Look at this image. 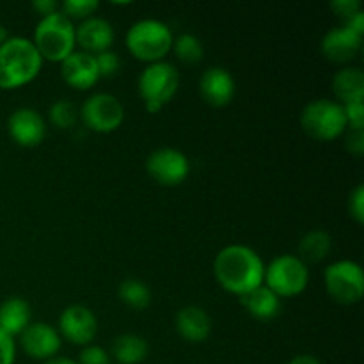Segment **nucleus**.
I'll list each match as a JSON object with an SVG mask.
<instances>
[{"label":"nucleus","mask_w":364,"mask_h":364,"mask_svg":"<svg viewBox=\"0 0 364 364\" xmlns=\"http://www.w3.org/2000/svg\"><path fill=\"white\" fill-rule=\"evenodd\" d=\"M213 272L217 283L224 290L242 297L262 287L265 279V263L255 249L235 244L224 247L215 256Z\"/></svg>","instance_id":"nucleus-1"},{"label":"nucleus","mask_w":364,"mask_h":364,"mask_svg":"<svg viewBox=\"0 0 364 364\" xmlns=\"http://www.w3.org/2000/svg\"><path fill=\"white\" fill-rule=\"evenodd\" d=\"M43 59L27 38H9L0 46V89L11 91L28 84L39 75Z\"/></svg>","instance_id":"nucleus-2"},{"label":"nucleus","mask_w":364,"mask_h":364,"mask_svg":"<svg viewBox=\"0 0 364 364\" xmlns=\"http://www.w3.org/2000/svg\"><path fill=\"white\" fill-rule=\"evenodd\" d=\"M34 46L43 60L63 63L75 52V25L60 11L43 16L34 31Z\"/></svg>","instance_id":"nucleus-3"},{"label":"nucleus","mask_w":364,"mask_h":364,"mask_svg":"<svg viewBox=\"0 0 364 364\" xmlns=\"http://www.w3.org/2000/svg\"><path fill=\"white\" fill-rule=\"evenodd\" d=\"M173 41L171 28L164 21L151 18L135 21L127 32V48L132 55L149 64L162 60L173 46Z\"/></svg>","instance_id":"nucleus-4"},{"label":"nucleus","mask_w":364,"mask_h":364,"mask_svg":"<svg viewBox=\"0 0 364 364\" xmlns=\"http://www.w3.org/2000/svg\"><path fill=\"white\" fill-rule=\"evenodd\" d=\"M301 127L315 141L329 142L345 134L348 123L341 103L333 100H315L302 109Z\"/></svg>","instance_id":"nucleus-5"},{"label":"nucleus","mask_w":364,"mask_h":364,"mask_svg":"<svg viewBox=\"0 0 364 364\" xmlns=\"http://www.w3.org/2000/svg\"><path fill=\"white\" fill-rule=\"evenodd\" d=\"M180 87V75L173 64L159 60L142 70L139 77V95L144 100L146 110L156 114L174 98Z\"/></svg>","instance_id":"nucleus-6"},{"label":"nucleus","mask_w":364,"mask_h":364,"mask_svg":"<svg viewBox=\"0 0 364 364\" xmlns=\"http://www.w3.org/2000/svg\"><path fill=\"white\" fill-rule=\"evenodd\" d=\"M265 287L277 297H295L308 288V265L299 256L281 255L265 267Z\"/></svg>","instance_id":"nucleus-7"},{"label":"nucleus","mask_w":364,"mask_h":364,"mask_svg":"<svg viewBox=\"0 0 364 364\" xmlns=\"http://www.w3.org/2000/svg\"><path fill=\"white\" fill-rule=\"evenodd\" d=\"M326 290L334 302L343 306L358 304L364 295V274L359 263L341 259L326 269Z\"/></svg>","instance_id":"nucleus-8"},{"label":"nucleus","mask_w":364,"mask_h":364,"mask_svg":"<svg viewBox=\"0 0 364 364\" xmlns=\"http://www.w3.org/2000/svg\"><path fill=\"white\" fill-rule=\"evenodd\" d=\"M124 119L123 103L109 92H96L85 100L82 107V121L85 127L98 134L117 130Z\"/></svg>","instance_id":"nucleus-9"},{"label":"nucleus","mask_w":364,"mask_h":364,"mask_svg":"<svg viewBox=\"0 0 364 364\" xmlns=\"http://www.w3.org/2000/svg\"><path fill=\"white\" fill-rule=\"evenodd\" d=\"M146 171L160 185L176 187L183 183L191 171L188 159L174 148H160L146 160Z\"/></svg>","instance_id":"nucleus-10"},{"label":"nucleus","mask_w":364,"mask_h":364,"mask_svg":"<svg viewBox=\"0 0 364 364\" xmlns=\"http://www.w3.org/2000/svg\"><path fill=\"white\" fill-rule=\"evenodd\" d=\"M59 331L70 343L87 347L98 333V320L85 306H70L59 316Z\"/></svg>","instance_id":"nucleus-11"},{"label":"nucleus","mask_w":364,"mask_h":364,"mask_svg":"<svg viewBox=\"0 0 364 364\" xmlns=\"http://www.w3.org/2000/svg\"><path fill=\"white\" fill-rule=\"evenodd\" d=\"M7 130H9L11 139L16 142L18 146L23 148H34V146L41 144L46 134V124L39 112L28 107H21L16 109L9 116L7 121Z\"/></svg>","instance_id":"nucleus-12"},{"label":"nucleus","mask_w":364,"mask_h":364,"mask_svg":"<svg viewBox=\"0 0 364 364\" xmlns=\"http://www.w3.org/2000/svg\"><path fill=\"white\" fill-rule=\"evenodd\" d=\"M20 343L25 354L32 359H48L55 358L60 348V336L52 326L45 322L28 323L27 329L20 334Z\"/></svg>","instance_id":"nucleus-13"},{"label":"nucleus","mask_w":364,"mask_h":364,"mask_svg":"<svg viewBox=\"0 0 364 364\" xmlns=\"http://www.w3.org/2000/svg\"><path fill=\"white\" fill-rule=\"evenodd\" d=\"M60 77L70 87L87 91L98 82L100 73L95 55L85 52H73L60 63Z\"/></svg>","instance_id":"nucleus-14"},{"label":"nucleus","mask_w":364,"mask_h":364,"mask_svg":"<svg viewBox=\"0 0 364 364\" xmlns=\"http://www.w3.org/2000/svg\"><path fill=\"white\" fill-rule=\"evenodd\" d=\"M363 45V36L355 34L348 27L341 25V27H334L323 36L322 39V53L329 63L334 64H345L348 60L354 59L359 53Z\"/></svg>","instance_id":"nucleus-15"},{"label":"nucleus","mask_w":364,"mask_h":364,"mask_svg":"<svg viewBox=\"0 0 364 364\" xmlns=\"http://www.w3.org/2000/svg\"><path fill=\"white\" fill-rule=\"evenodd\" d=\"M114 28L105 18L91 16L82 21L78 27H75V41L80 45L82 52L98 55V53L107 52L112 46Z\"/></svg>","instance_id":"nucleus-16"},{"label":"nucleus","mask_w":364,"mask_h":364,"mask_svg":"<svg viewBox=\"0 0 364 364\" xmlns=\"http://www.w3.org/2000/svg\"><path fill=\"white\" fill-rule=\"evenodd\" d=\"M199 92L208 105L226 107L235 96V80L224 68H208L199 80Z\"/></svg>","instance_id":"nucleus-17"},{"label":"nucleus","mask_w":364,"mask_h":364,"mask_svg":"<svg viewBox=\"0 0 364 364\" xmlns=\"http://www.w3.org/2000/svg\"><path fill=\"white\" fill-rule=\"evenodd\" d=\"M174 326L178 334L191 343H201L212 333V320L208 313L198 306H187L180 309L174 316Z\"/></svg>","instance_id":"nucleus-18"},{"label":"nucleus","mask_w":364,"mask_h":364,"mask_svg":"<svg viewBox=\"0 0 364 364\" xmlns=\"http://www.w3.org/2000/svg\"><path fill=\"white\" fill-rule=\"evenodd\" d=\"M240 304L249 315L258 320H272L281 313V299L272 294L265 284L242 295Z\"/></svg>","instance_id":"nucleus-19"},{"label":"nucleus","mask_w":364,"mask_h":364,"mask_svg":"<svg viewBox=\"0 0 364 364\" xmlns=\"http://www.w3.org/2000/svg\"><path fill=\"white\" fill-rule=\"evenodd\" d=\"M31 323V306L21 297H9L0 304V329L9 336L21 334Z\"/></svg>","instance_id":"nucleus-20"},{"label":"nucleus","mask_w":364,"mask_h":364,"mask_svg":"<svg viewBox=\"0 0 364 364\" xmlns=\"http://www.w3.org/2000/svg\"><path fill=\"white\" fill-rule=\"evenodd\" d=\"M333 92L341 105L352 102H363L364 73L359 68H343L333 77Z\"/></svg>","instance_id":"nucleus-21"},{"label":"nucleus","mask_w":364,"mask_h":364,"mask_svg":"<svg viewBox=\"0 0 364 364\" xmlns=\"http://www.w3.org/2000/svg\"><path fill=\"white\" fill-rule=\"evenodd\" d=\"M148 341L137 334H121L112 341V355L119 364H139L148 358Z\"/></svg>","instance_id":"nucleus-22"},{"label":"nucleus","mask_w":364,"mask_h":364,"mask_svg":"<svg viewBox=\"0 0 364 364\" xmlns=\"http://www.w3.org/2000/svg\"><path fill=\"white\" fill-rule=\"evenodd\" d=\"M333 240L323 230H313L299 242V258L304 263H320L329 256Z\"/></svg>","instance_id":"nucleus-23"},{"label":"nucleus","mask_w":364,"mask_h":364,"mask_svg":"<svg viewBox=\"0 0 364 364\" xmlns=\"http://www.w3.org/2000/svg\"><path fill=\"white\" fill-rule=\"evenodd\" d=\"M117 295L128 308L137 309V311L146 309L151 304V291H149L148 284L139 279L123 281L117 288Z\"/></svg>","instance_id":"nucleus-24"},{"label":"nucleus","mask_w":364,"mask_h":364,"mask_svg":"<svg viewBox=\"0 0 364 364\" xmlns=\"http://www.w3.org/2000/svg\"><path fill=\"white\" fill-rule=\"evenodd\" d=\"M173 52L183 64H198L205 55V48L199 38L192 34H181L173 41Z\"/></svg>","instance_id":"nucleus-25"},{"label":"nucleus","mask_w":364,"mask_h":364,"mask_svg":"<svg viewBox=\"0 0 364 364\" xmlns=\"http://www.w3.org/2000/svg\"><path fill=\"white\" fill-rule=\"evenodd\" d=\"M48 117L53 127L59 128V130H68V128L75 127V123H77L78 110L68 100H57L50 105Z\"/></svg>","instance_id":"nucleus-26"},{"label":"nucleus","mask_w":364,"mask_h":364,"mask_svg":"<svg viewBox=\"0 0 364 364\" xmlns=\"http://www.w3.org/2000/svg\"><path fill=\"white\" fill-rule=\"evenodd\" d=\"M100 2L98 0H64L63 2V14L68 18H80V20H87L92 14L98 11Z\"/></svg>","instance_id":"nucleus-27"},{"label":"nucleus","mask_w":364,"mask_h":364,"mask_svg":"<svg viewBox=\"0 0 364 364\" xmlns=\"http://www.w3.org/2000/svg\"><path fill=\"white\" fill-rule=\"evenodd\" d=\"M331 9H333V13L336 14L343 23L350 21L355 14H359L363 11L359 0H333V2H331Z\"/></svg>","instance_id":"nucleus-28"},{"label":"nucleus","mask_w":364,"mask_h":364,"mask_svg":"<svg viewBox=\"0 0 364 364\" xmlns=\"http://www.w3.org/2000/svg\"><path fill=\"white\" fill-rule=\"evenodd\" d=\"M95 59L100 77H114L116 71L119 70V57H117V53L110 52V50L98 53V55H95Z\"/></svg>","instance_id":"nucleus-29"},{"label":"nucleus","mask_w":364,"mask_h":364,"mask_svg":"<svg viewBox=\"0 0 364 364\" xmlns=\"http://www.w3.org/2000/svg\"><path fill=\"white\" fill-rule=\"evenodd\" d=\"M348 212L358 224L364 223V187L358 185L348 198Z\"/></svg>","instance_id":"nucleus-30"},{"label":"nucleus","mask_w":364,"mask_h":364,"mask_svg":"<svg viewBox=\"0 0 364 364\" xmlns=\"http://www.w3.org/2000/svg\"><path fill=\"white\" fill-rule=\"evenodd\" d=\"M77 364H110V358L102 347L87 345V347L82 348L80 359Z\"/></svg>","instance_id":"nucleus-31"},{"label":"nucleus","mask_w":364,"mask_h":364,"mask_svg":"<svg viewBox=\"0 0 364 364\" xmlns=\"http://www.w3.org/2000/svg\"><path fill=\"white\" fill-rule=\"evenodd\" d=\"M347 139H345V146L348 151L355 156H361L364 153V128H352L347 127Z\"/></svg>","instance_id":"nucleus-32"},{"label":"nucleus","mask_w":364,"mask_h":364,"mask_svg":"<svg viewBox=\"0 0 364 364\" xmlns=\"http://www.w3.org/2000/svg\"><path fill=\"white\" fill-rule=\"evenodd\" d=\"M345 117H347L348 127L364 128V105L363 102H352L343 105Z\"/></svg>","instance_id":"nucleus-33"},{"label":"nucleus","mask_w":364,"mask_h":364,"mask_svg":"<svg viewBox=\"0 0 364 364\" xmlns=\"http://www.w3.org/2000/svg\"><path fill=\"white\" fill-rule=\"evenodd\" d=\"M14 358H16V347L13 336L0 329V364H14Z\"/></svg>","instance_id":"nucleus-34"},{"label":"nucleus","mask_w":364,"mask_h":364,"mask_svg":"<svg viewBox=\"0 0 364 364\" xmlns=\"http://www.w3.org/2000/svg\"><path fill=\"white\" fill-rule=\"evenodd\" d=\"M32 9L38 11L41 16H48V14H53L59 11V4L55 0H34L32 2Z\"/></svg>","instance_id":"nucleus-35"},{"label":"nucleus","mask_w":364,"mask_h":364,"mask_svg":"<svg viewBox=\"0 0 364 364\" xmlns=\"http://www.w3.org/2000/svg\"><path fill=\"white\" fill-rule=\"evenodd\" d=\"M288 364H320V361L315 358V355L302 354V355H297V358L291 359V361Z\"/></svg>","instance_id":"nucleus-36"},{"label":"nucleus","mask_w":364,"mask_h":364,"mask_svg":"<svg viewBox=\"0 0 364 364\" xmlns=\"http://www.w3.org/2000/svg\"><path fill=\"white\" fill-rule=\"evenodd\" d=\"M45 364H77V363H75L73 359H68V358H52Z\"/></svg>","instance_id":"nucleus-37"},{"label":"nucleus","mask_w":364,"mask_h":364,"mask_svg":"<svg viewBox=\"0 0 364 364\" xmlns=\"http://www.w3.org/2000/svg\"><path fill=\"white\" fill-rule=\"evenodd\" d=\"M7 39H9V36H7L6 27H4V25H0V46H2Z\"/></svg>","instance_id":"nucleus-38"}]
</instances>
